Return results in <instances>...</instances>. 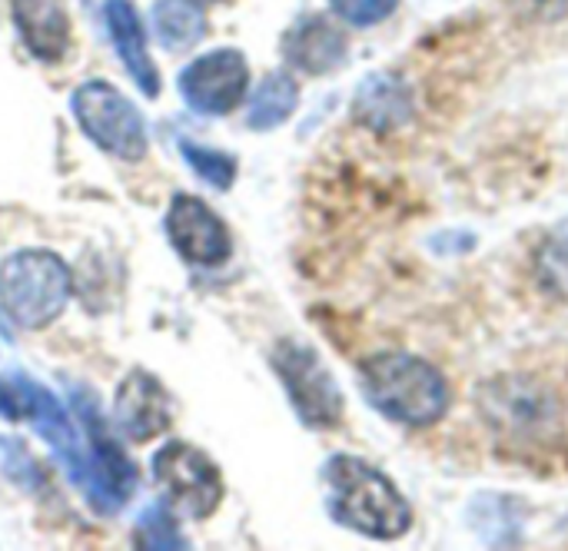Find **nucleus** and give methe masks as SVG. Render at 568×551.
Here are the masks:
<instances>
[{
	"label": "nucleus",
	"instance_id": "39448f33",
	"mask_svg": "<svg viewBox=\"0 0 568 551\" xmlns=\"http://www.w3.org/2000/svg\"><path fill=\"white\" fill-rule=\"evenodd\" d=\"M73 279L60 256L20 249L0 263V306L23 329H47L70 299Z\"/></svg>",
	"mask_w": 568,
	"mask_h": 551
},
{
	"label": "nucleus",
	"instance_id": "4be33fe9",
	"mask_svg": "<svg viewBox=\"0 0 568 551\" xmlns=\"http://www.w3.org/2000/svg\"><path fill=\"white\" fill-rule=\"evenodd\" d=\"M329 7L349 27H376L396 13L399 0H329Z\"/></svg>",
	"mask_w": 568,
	"mask_h": 551
},
{
	"label": "nucleus",
	"instance_id": "1a4fd4ad",
	"mask_svg": "<svg viewBox=\"0 0 568 551\" xmlns=\"http://www.w3.org/2000/svg\"><path fill=\"white\" fill-rule=\"evenodd\" d=\"M153 479L166 492L170 506H176L190 519H210L223 499V476L220 469L190 442H166L153 456Z\"/></svg>",
	"mask_w": 568,
	"mask_h": 551
},
{
	"label": "nucleus",
	"instance_id": "f3484780",
	"mask_svg": "<svg viewBox=\"0 0 568 551\" xmlns=\"http://www.w3.org/2000/svg\"><path fill=\"white\" fill-rule=\"evenodd\" d=\"M153 33L166 50H190L196 47L206 30V10L196 0H156L153 3Z\"/></svg>",
	"mask_w": 568,
	"mask_h": 551
},
{
	"label": "nucleus",
	"instance_id": "f8f14e48",
	"mask_svg": "<svg viewBox=\"0 0 568 551\" xmlns=\"http://www.w3.org/2000/svg\"><path fill=\"white\" fill-rule=\"evenodd\" d=\"M113 419L116 429L126 432V439L133 442H146L160 432L170 429L173 419V402L166 396V389L143 369H133L113 399Z\"/></svg>",
	"mask_w": 568,
	"mask_h": 551
},
{
	"label": "nucleus",
	"instance_id": "20e7f679",
	"mask_svg": "<svg viewBox=\"0 0 568 551\" xmlns=\"http://www.w3.org/2000/svg\"><path fill=\"white\" fill-rule=\"evenodd\" d=\"M0 419L27 422L50 446L70 482L80 492L90 489V452H87L83 429L73 426V419L67 416V409L50 389H43L37 379L20 373L0 376Z\"/></svg>",
	"mask_w": 568,
	"mask_h": 551
},
{
	"label": "nucleus",
	"instance_id": "2eb2a0df",
	"mask_svg": "<svg viewBox=\"0 0 568 551\" xmlns=\"http://www.w3.org/2000/svg\"><path fill=\"white\" fill-rule=\"evenodd\" d=\"M103 20L110 30V40L126 67V73L133 76V83L140 86L143 96H156L160 93V70L150 60L146 50V33L140 23V13L130 0H106L103 3Z\"/></svg>",
	"mask_w": 568,
	"mask_h": 551
},
{
	"label": "nucleus",
	"instance_id": "412c9836",
	"mask_svg": "<svg viewBox=\"0 0 568 551\" xmlns=\"http://www.w3.org/2000/svg\"><path fill=\"white\" fill-rule=\"evenodd\" d=\"M136 545L140 549H186L180 539L176 519L166 506H150L136 522Z\"/></svg>",
	"mask_w": 568,
	"mask_h": 551
},
{
	"label": "nucleus",
	"instance_id": "5701e85b",
	"mask_svg": "<svg viewBox=\"0 0 568 551\" xmlns=\"http://www.w3.org/2000/svg\"><path fill=\"white\" fill-rule=\"evenodd\" d=\"M196 3H216V0H196Z\"/></svg>",
	"mask_w": 568,
	"mask_h": 551
},
{
	"label": "nucleus",
	"instance_id": "7ed1b4c3",
	"mask_svg": "<svg viewBox=\"0 0 568 551\" xmlns=\"http://www.w3.org/2000/svg\"><path fill=\"white\" fill-rule=\"evenodd\" d=\"M359 389L383 419L406 429H429L453 406L443 369L413 353L366 356L359 363Z\"/></svg>",
	"mask_w": 568,
	"mask_h": 551
},
{
	"label": "nucleus",
	"instance_id": "9d476101",
	"mask_svg": "<svg viewBox=\"0 0 568 551\" xmlns=\"http://www.w3.org/2000/svg\"><path fill=\"white\" fill-rule=\"evenodd\" d=\"M250 86V67L240 50H213L186 63L180 73V93L196 113H233Z\"/></svg>",
	"mask_w": 568,
	"mask_h": 551
},
{
	"label": "nucleus",
	"instance_id": "9b49d317",
	"mask_svg": "<svg viewBox=\"0 0 568 551\" xmlns=\"http://www.w3.org/2000/svg\"><path fill=\"white\" fill-rule=\"evenodd\" d=\"M166 236L173 249L193 266H220L233 253L226 223L190 193H176L166 210Z\"/></svg>",
	"mask_w": 568,
	"mask_h": 551
},
{
	"label": "nucleus",
	"instance_id": "6ab92c4d",
	"mask_svg": "<svg viewBox=\"0 0 568 551\" xmlns=\"http://www.w3.org/2000/svg\"><path fill=\"white\" fill-rule=\"evenodd\" d=\"M536 276L542 289L568 303V220L552 226L536 249Z\"/></svg>",
	"mask_w": 568,
	"mask_h": 551
},
{
	"label": "nucleus",
	"instance_id": "f257e3e1",
	"mask_svg": "<svg viewBox=\"0 0 568 551\" xmlns=\"http://www.w3.org/2000/svg\"><path fill=\"white\" fill-rule=\"evenodd\" d=\"M476 409L499 452L556 459L568 446V389L542 373H506L476 389Z\"/></svg>",
	"mask_w": 568,
	"mask_h": 551
},
{
	"label": "nucleus",
	"instance_id": "6e6552de",
	"mask_svg": "<svg viewBox=\"0 0 568 551\" xmlns=\"http://www.w3.org/2000/svg\"><path fill=\"white\" fill-rule=\"evenodd\" d=\"M77 416L90 452V489L83 492V499L97 516H116L136 492V466L106 432V422L90 396H77Z\"/></svg>",
	"mask_w": 568,
	"mask_h": 551
},
{
	"label": "nucleus",
	"instance_id": "dca6fc26",
	"mask_svg": "<svg viewBox=\"0 0 568 551\" xmlns=\"http://www.w3.org/2000/svg\"><path fill=\"white\" fill-rule=\"evenodd\" d=\"M356 120H363L369 130H393L409 120L413 113V90L399 73H373L363 80L356 103H353Z\"/></svg>",
	"mask_w": 568,
	"mask_h": 551
},
{
	"label": "nucleus",
	"instance_id": "f03ea898",
	"mask_svg": "<svg viewBox=\"0 0 568 551\" xmlns=\"http://www.w3.org/2000/svg\"><path fill=\"white\" fill-rule=\"evenodd\" d=\"M329 516L373 542H396L413 529V502L399 486L359 456H333L323 469Z\"/></svg>",
	"mask_w": 568,
	"mask_h": 551
},
{
	"label": "nucleus",
	"instance_id": "4468645a",
	"mask_svg": "<svg viewBox=\"0 0 568 551\" xmlns=\"http://www.w3.org/2000/svg\"><path fill=\"white\" fill-rule=\"evenodd\" d=\"M10 13H13V27L23 47L37 60L57 63L67 57L73 27H70V13L63 0H13Z\"/></svg>",
	"mask_w": 568,
	"mask_h": 551
},
{
	"label": "nucleus",
	"instance_id": "0eeeda50",
	"mask_svg": "<svg viewBox=\"0 0 568 551\" xmlns=\"http://www.w3.org/2000/svg\"><path fill=\"white\" fill-rule=\"evenodd\" d=\"M73 116L87 140H93L110 156L136 163L146 156V123L140 110L106 80H87L70 96Z\"/></svg>",
	"mask_w": 568,
	"mask_h": 551
},
{
	"label": "nucleus",
	"instance_id": "ddd939ff",
	"mask_svg": "<svg viewBox=\"0 0 568 551\" xmlns=\"http://www.w3.org/2000/svg\"><path fill=\"white\" fill-rule=\"evenodd\" d=\"M283 57L290 67L310 73V76H323L333 73L346 63L349 57V37L343 33V27H336L326 17H303L300 23H293L283 37Z\"/></svg>",
	"mask_w": 568,
	"mask_h": 551
},
{
	"label": "nucleus",
	"instance_id": "423d86ee",
	"mask_svg": "<svg viewBox=\"0 0 568 551\" xmlns=\"http://www.w3.org/2000/svg\"><path fill=\"white\" fill-rule=\"evenodd\" d=\"M270 363H273V373L280 376L303 426L326 432L343 422L346 399L313 346H306L300 339H283L273 346Z\"/></svg>",
	"mask_w": 568,
	"mask_h": 551
},
{
	"label": "nucleus",
	"instance_id": "aec40b11",
	"mask_svg": "<svg viewBox=\"0 0 568 551\" xmlns=\"http://www.w3.org/2000/svg\"><path fill=\"white\" fill-rule=\"evenodd\" d=\"M180 153H183L186 166H190L206 186L226 193V190L236 183V160H233V156H226V153H220V150H210V146H200V143H193V140H183V143H180Z\"/></svg>",
	"mask_w": 568,
	"mask_h": 551
},
{
	"label": "nucleus",
	"instance_id": "a211bd4d",
	"mask_svg": "<svg viewBox=\"0 0 568 551\" xmlns=\"http://www.w3.org/2000/svg\"><path fill=\"white\" fill-rule=\"evenodd\" d=\"M300 106V86L286 70H273L270 76H263V83L253 90L250 106H246V123L250 130H276L283 126Z\"/></svg>",
	"mask_w": 568,
	"mask_h": 551
}]
</instances>
